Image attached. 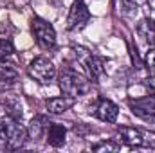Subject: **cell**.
<instances>
[{"instance_id":"obj_1","label":"cell","mask_w":155,"mask_h":153,"mask_svg":"<svg viewBox=\"0 0 155 153\" xmlns=\"http://www.w3.org/2000/svg\"><path fill=\"white\" fill-rule=\"evenodd\" d=\"M27 141V130L9 115L0 117V150L15 151L20 150Z\"/></svg>"},{"instance_id":"obj_2","label":"cell","mask_w":155,"mask_h":153,"mask_svg":"<svg viewBox=\"0 0 155 153\" xmlns=\"http://www.w3.org/2000/svg\"><path fill=\"white\" fill-rule=\"evenodd\" d=\"M58 86L65 96H71L76 99L79 96H85L90 90V79L71 70V69H65L58 76Z\"/></svg>"},{"instance_id":"obj_3","label":"cell","mask_w":155,"mask_h":153,"mask_svg":"<svg viewBox=\"0 0 155 153\" xmlns=\"http://www.w3.org/2000/svg\"><path fill=\"white\" fill-rule=\"evenodd\" d=\"M31 31H33L35 41L38 43L40 49H43V50L54 49V45H56V31L47 20H43L40 16H35L31 20Z\"/></svg>"},{"instance_id":"obj_4","label":"cell","mask_w":155,"mask_h":153,"mask_svg":"<svg viewBox=\"0 0 155 153\" xmlns=\"http://www.w3.org/2000/svg\"><path fill=\"white\" fill-rule=\"evenodd\" d=\"M27 74L33 77L35 81L41 83V85H51V83L56 79V76H58L54 63H52L51 60H47L45 56H38V58H35V60L29 63Z\"/></svg>"},{"instance_id":"obj_5","label":"cell","mask_w":155,"mask_h":153,"mask_svg":"<svg viewBox=\"0 0 155 153\" xmlns=\"http://www.w3.org/2000/svg\"><path fill=\"white\" fill-rule=\"evenodd\" d=\"M76 54L81 61V65H83V69H85V72H87V77L92 83H97L105 74V60L85 50V49H78Z\"/></svg>"},{"instance_id":"obj_6","label":"cell","mask_w":155,"mask_h":153,"mask_svg":"<svg viewBox=\"0 0 155 153\" xmlns=\"http://www.w3.org/2000/svg\"><path fill=\"white\" fill-rule=\"evenodd\" d=\"M90 20V11L87 7V4L83 0H74V4L71 5L69 11V18H67V29L69 31H81Z\"/></svg>"},{"instance_id":"obj_7","label":"cell","mask_w":155,"mask_h":153,"mask_svg":"<svg viewBox=\"0 0 155 153\" xmlns=\"http://www.w3.org/2000/svg\"><path fill=\"white\" fill-rule=\"evenodd\" d=\"M94 115L103 122H116L117 115H119V106L112 99L99 97V101L96 105V110H94Z\"/></svg>"},{"instance_id":"obj_8","label":"cell","mask_w":155,"mask_h":153,"mask_svg":"<svg viewBox=\"0 0 155 153\" xmlns=\"http://www.w3.org/2000/svg\"><path fill=\"white\" fill-rule=\"evenodd\" d=\"M119 141L130 148H139L144 144V139H143V133L141 130L137 128H132V126H121L119 128Z\"/></svg>"},{"instance_id":"obj_9","label":"cell","mask_w":155,"mask_h":153,"mask_svg":"<svg viewBox=\"0 0 155 153\" xmlns=\"http://www.w3.org/2000/svg\"><path fill=\"white\" fill-rule=\"evenodd\" d=\"M74 97L71 96H60V97H51L45 101V106L49 110V114H54V115H60V114H65L67 110H71L74 106Z\"/></svg>"},{"instance_id":"obj_10","label":"cell","mask_w":155,"mask_h":153,"mask_svg":"<svg viewBox=\"0 0 155 153\" xmlns=\"http://www.w3.org/2000/svg\"><path fill=\"white\" fill-rule=\"evenodd\" d=\"M49 121L45 115H35L27 126V139L31 141H40L45 133H47V128H49Z\"/></svg>"},{"instance_id":"obj_11","label":"cell","mask_w":155,"mask_h":153,"mask_svg":"<svg viewBox=\"0 0 155 153\" xmlns=\"http://www.w3.org/2000/svg\"><path fill=\"white\" fill-rule=\"evenodd\" d=\"M65 137H67V128L63 124H54L51 122L47 128V142L52 148H61L65 144Z\"/></svg>"},{"instance_id":"obj_12","label":"cell","mask_w":155,"mask_h":153,"mask_svg":"<svg viewBox=\"0 0 155 153\" xmlns=\"http://www.w3.org/2000/svg\"><path fill=\"white\" fill-rule=\"evenodd\" d=\"M137 34L144 40L148 45L155 47V20L152 18H143L137 24Z\"/></svg>"},{"instance_id":"obj_13","label":"cell","mask_w":155,"mask_h":153,"mask_svg":"<svg viewBox=\"0 0 155 153\" xmlns=\"http://www.w3.org/2000/svg\"><path fill=\"white\" fill-rule=\"evenodd\" d=\"M0 105H2V108H4L5 115L13 117V119H16V121H20V119H22L24 112H22V103H20L18 99H15V97H9V96H5V97H2Z\"/></svg>"},{"instance_id":"obj_14","label":"cell","mask_w":155,"mask_h":153,"mask_svg":"<svg viewBox=\"0 0 155 153\" xmlns=\"http://www.w3.org/2000/svg\"><path fill=\"white\" fill-rule=\"evenodd\" d=\"M16 79H18V69L13 63H7L5 60L0 61V81H4L7 85H13Z\"/></svg>"},{"instance_id":"obj_15","label":"cell","mask_w":155,"mask_h":153,"mask_svg":"<svg viewBox=\"0 0 155 153\" xmlns=\"http://www.w3.org/2000/svg\"><path fill=\"white\" fill-rule=\"evenodd\" d=\"M15 52V45L11 40H0V61L7 60Z\"/></svg>"},{"instance_id":"obj_16","label":"cell","mask_w":155,"mask_h":153,"mask_svg":"<svg viewBox=\"0 0 155 153\" xmlns=\"http://www.w3.org/2000/svg\"><path fill=\"white\" fill-rule=\"evenodd\" d=\"M116 2L119 11L124 13V15H130V13H134L137 9V0H116Z\"/></svg>"},{"instance_id":"obj_17","label":"cell","mask_w":155,"mask_h":153,"mask_svg":"<svg viewBox=\"0 0 155 153\" xmlns=\"http://www.w3.org/2000/svg\"><path fill=\"white\" fill-rule=\"evenodd\" d=\"M119 148H121L119 144L107 141V142H99V144H96V146H94V151H117Z\"/></svg>"},{"instance_id":"obj_18","label":"cell","mask_w":155,"mask_h":153,"mask_svg":"<svg viewBox=\"0 0 155 153\" xmlns=\"http://www.w3.org/2000/svg\"><path fill=\"white\" fill-rule=\"evenodd\" d=\"M144 63H146L148 70L155 74V49H150V50L146 52V56H144Z\"/></svg>"},{"instance_id":"obj_19","label":"cell","mask_w":155,"mask_h":153,"mask_svg":"<svg viewBox=\"0 0 155 153\" xmlns=\"http://www.w3.org/2000/svg\"><path fill=\"white\" fill-rule=\"evenodd\" d=\"M139 2H141V4H148L150 0H137V4H139Z\"/></svg>"}]
</instances>
